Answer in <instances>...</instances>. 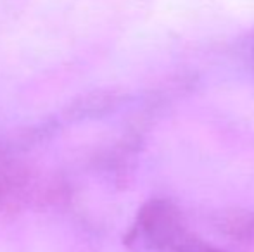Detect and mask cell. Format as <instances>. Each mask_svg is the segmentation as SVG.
I'll use <instances>...</instances> for the list:
<instances>
[{"mask_svg": "<svg viewBox=\"0 0 254 252\" xmlns=\"http://www.w3.org/2000/svg\"><path fill=\"white\" fill-rule=\"evenodd\" d=\"M127 246L131 252H223L202 239L170 201L154 199L138 211Z\"/></svg>", "mask_w": 254, "mask_h": 252, "instance_id": "obj_1", "label": "cell"}]
</instances>
